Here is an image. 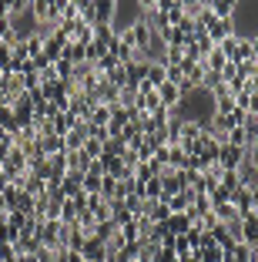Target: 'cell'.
Returning <instances> with one entry per match:
<instances>
[{
  "instance_id": "6da1fadb",
  "label": "cell",
  "mask_w": 258,
  "mask_h": 262,
  "mask_svg": "<svg viewBox=\"0 0 258 262\" xmlns=\"http://www.w3.org/2000/svg\"><path fill=\"white\" fill-rule=\"evenodd\" d=\"M248 158V151L245 148H231V145H221V155H218V165L225 171H238L242 168V162Z\"/></svg>"
},
{
  "instance_id": "7a4b0ae2",
  "label": "cell",
  "mask_w": 258,
  "mask_h": 262,
  "mask_svg": "<svg viewBox=\"0 0 258 262\" xmlns=\"http://www.w3.org/2000/svg\"><path fill=\"white\" fill-rule=\"evenodd\" d=\"M64 51H67V34L64 31H57V34H51V37L44 40V57L51 64H57L64 57Z\"/></svg>"
},
{
  "instance_id": "3957f363",
  "label": "cell",
  "mask_w": 258,
  "mask_h": 262,
  "mask_svg": "<svg viewBox=\"0 0 258 262\" xmlns=\"http://www.w3.org/2000/svg\"><path fill=\"white\" fill-rule=\"evenodd\" d=\"M255 242H258V212H248V215H242V246L255 249Z\"/></svg>"
},
{
  "instance_id": "277c9868",
  "label": "cell",
  "mask_w": 258,
  "mask_h": 262,
  "mask_svg": "<svg viewBox=\"0 0 258 262\" xmlns=\"http://www.w3.org/2000/svg\"><path fill=\"white\" fill-rule=\"evenodd\" d=\"M81 259L84 262H107V246L98 242V239H87L84 249H81Z\"/></svg>"
},
{
  "instance_id": "5b68a950",
  "label": "cell",
  "mask_w": 258,
  "mask_h": 262,
  "mask_svg": "<svg viewBox=\"0 0 258 262\" xmlns=\"http://www.w3.org/2000/svg\"><path fill=\"white\" fill-rule=\"evenodd\" d=\"M228 205H235L238 215H248V212H255V205H251V192H248V188H235V192L228 195Z\"/></svg>"
},
{
  "instance_id": "8992f818",
  "label": "cell",
  "mask_w": 258,
  "mask_h": 262,
  "mask_svg": "<svg viewBox=\"0 0 258 262\" xmlns=\"http://www.w3.org/2000/svg\"><path fill=\"white\" fill-rule=\"evenodd\" d=\"M145 81L154 88V91H158V88L168 81V64H165V61H158V64H148V74H145Z\"/></svg>"
},
{
  "instance_id": "52a82bcc",
  "label": "cell",
  "mask_w": 258,
  "mask_h": 262,
  "mask_svg": "<svg viewBox=\"0 0 258 262\" xmlns=\"http://www.w3.org/2000/svg\"><path fill=\"white\" fill-rule=\"evenodd\" d=\"M212 215L218 219V225H231V222H238V219H242V215L235 212V205H228V202H225V205H215Z\"/></svg>"
},
{
  "instance_id": "ba28073f",
  "label": "cell",
  "mask_w": 258,
  "mask_h": 262,
  "mask_svg": "<svg viewBox=\"0 0 258 262\" xmlns=\"http://www.w3.org/2000/svg\"><path fill=\"white\" fill-rule=\"evenodd\" d=\"M165 229L171 232V235H188V229H191V219L188 215H171L165 222Z\"/></svg>"
},
{
  "instance_id": "9c48e42d",
  "label": "cell",
  "mask_w": 258,
  "mask_h": 262,
  "mask_svg": "<svg viewBox=\"0 0 258 262\" xmlns=\"http://www.w3.org/2000/svg\"><path fill=\"white\" fill-rule=\"evenodd\" d=\"M208 10H212L218 20H231V14H235V4H231V0H215V4H208Z\"/></svg>"
},
{
  "instance_id": "30bf717a",
  "label": "cell",
  "mask_w": 258,
  "mask_h": 262,
  "mask_svg": "<svg viewBox=\"0 0 258 262\" xmlns=\"http://www.w3.org/2000/svg\"><path fill=\"white\" fill-rule=\"evenodd\" d=\"M221 188H225V192L242 188V185H238V171H225V175H221Z\"/></svg>"
},
{
  "instance_id": "8fae6325",
  "label": "cell",
  "mask_w": 258,
  "mask_h": 262,
  "mask_svg": "<svg viewBox=\"0 0 258 262\" xmlns=\"http://www.w3.org/2000/svg\"><path fill=\"white\" fill-rule=\"evenodd\" d=\"M248 165L258 171V135L251 138V145H248Z\"/></svg>"
},
{
  "instance_id": "7c38bea8",
  "label": "cell",
  "mask_w": 258,
  "mask_h": 262,
  "mask_svg": "<svg viewBox=\"0 0 258 262\" xmlns=\"http://www.w3.org/2000/svg\"><path fill=\"white\" fill-rule=\"evenodd\" d=\"M248 115L258 121V94H251V101H248Z\"/></svg>"
},
{
  "instance_id": "4fadbf2b",
  "label": "cell",
  "mask_w": 258,
  "mask_h": 262,
  "mask_svg": "<svg viewBox=\"0 0 258 262\" xmlns=\"http://www.w3.org/2000/svg\"><path fill=\"white\" fill-rule=\"evenodd\" d=\"M251 61H255V68H258V34L251 37Z\"/></svg>"
},
{
  "instance_id": "5bb4252c",
  "label": "cell",
  "mask_w": 258,
  "mask_h": 262,
  "mask_svg": "<svg viewBox=\"0 0 258 262\" xmlns=\"http://www.w3.org/2000/svg\"><path fill=\"white\" fill-rule=\"evenodd\" d=\"M7 185H10V178H7V175H4V168H0V195L7 192Z\"/></svg>"
},
{
  "instance_id": "9a60e30c",
  "label": "cell",
  "mask_w": 258,
  "mask_h": 262,
  "mask_svg": "<svg viewBox=\"0 0 258 262\" xmlns=\"http://www.w3.org/2000/svg\"><path fill=\"white\" fill-rule=\"evenodd\" d=\"M255 131H258V121H255Z\"/></svg>"
}]
</instances>
